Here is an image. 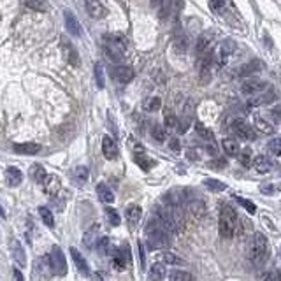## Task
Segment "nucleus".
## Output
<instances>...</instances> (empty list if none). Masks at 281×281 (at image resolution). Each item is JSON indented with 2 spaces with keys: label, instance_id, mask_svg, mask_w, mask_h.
<instances>
[{
  "label": "nucleus",
  "instance_id": "nucleus-60",
  "mask_svg": "<svg viewBox=\"0 0 281 281\" xmlns=\"http://www.w3.org/2000/svg\"><path fill=\"white\" fill-rule=\"evenodd\" d=\"M92 281H104V278L100 276L99 273H95V274H92Z\"/></svg>",
  "mask_w": 281,
  "mask_h": 281
},
{
  "label": "nucleus",
  "instance_id": "nucleus-52",
  "mask_svg": "<svg viewBox=\"0 0 281 281\" xmlns=\"http://www.w3.org/2000/svg\"><path fill=\"white\" fill-rule=\"evenodd\" d=\"M169 5H170V7H172L174 14L178 16L179 12L183 11V5H185V2H183V0H170V2H169Z\"/></svg>",
  "mask_w": 281,
  "mask_h": 281
},
{
  "label": "nucleus",
  "instance_id": "nucleus-27",
  "mask_svg": "<svg viewBox=\"0 0 281 281\" xmlns=\"http://www.w3.org/2000/svg\"><path fill=\"white\" fill-rule=\"evenodd\" d=\"M148 278H149V281H165L167 273H165L163 264H153V266L149 267Z\"/></svg>",
  "mask_w": 281,
  "mask_h": 281
},
{
  "label": "nucleus",
  "instance_id": "nucleus-44",
  "mask_svg": "<svg viewBox=\"0 0 281 281\" xmlns=\"http://www.w3.org/2000/svg\"><path fill=\"white\" fill-rule=\"evenodd\" d=\"M151 137L155 140H158V142H165L167 139V130L163 129L162 125H153L151 129Z\"/></svg>",
  "mask_w": 281,
  "mask_h": 281
},
{
  "label": "nucleus",
  "instance_id": "nucleus-5",
  "mask_svg": "<svg viewBox=\"0 0 281 281\" xmlns=\"http://www.w3.org/2000/svg\"><path fill=\"white\" fill-rule=\"evenodd\" d=\"M229 129L234 136L239 137V139H243V140H255L257 139V134H255V130H253V127L241 118L234 120V122L230 123Z\"/></svg>",
  "mask_w": 281,
  "mask_h": 281
},
{
  "label": "nucleus",
  "instance_id": "nucleus-46",
  "mask_svg": "<svg viewBox=\"0 0 281 281\" xmlns=\"http://www.w3.org/2000/svg\"><path fill=\"white\" fill-rule=\"evenodd\" d=\"M236 200H237V202L241 204V206L244 207V209L248 211L250 215H255V213H257V206H255V204L252 202V200L244 199V197H236Z\"/></svg>",
  "mask_w": 281,
  "mask_h": 281
},
{
  "label": "nucleus",
  "instance_id": "nucleus-33",
  "mask_svg": "<svg viewBox=\"0 0 281 281\" xmlns=\"http://www.w3.org/2000/svg\"><path fill=\"white\" fill-rule=\"evenodd\" d=\"M160 108H162V99H160V97H148V99H144V102H142V109H144L146 113H155V111H158Z\"/></svg>",
  "mask_w": 281,
  "mask_h": 281
},
{
  "label": "nucleus",
  "instance_id": "nucleus-34",
  "mask_svg": "<svg viewBox=\"0 0 281 281\" xmlns=\"http://www.w3.org/2000/svg\"><path fill=\"white\" fill-rule=\"evenodd\" d=\"M30 176H32V179L35 183H41V185H42L48 174H46V169L42 165H39V163H33V165L30 167Z\"/></svg>",
  "mask_w": 281,
  "mask_h": 281
},
{
  "label": "nucleus",
  "instance_id": "nucleus-1",
  "mask_svg": "<svg viewBox=\"0 0 281 281\" xmlns=\"http://www.w3.org/2000/svg\"><path fill=\"white\" fill-rule=\"evenodd\" d=\"M246 259L255 267H260L267 262V259H269V243H267V237L262 232L252 234L248 246H246Z\"/></svg>",
  "mask_w": 281,
  "mask_h": 281
},
{
  "label": "nucleus",
  "instance_id": "nucleus-14",
  "mask_svg": "<svg viewBox=\"0 0 281 281\" xmlns=\"http://www.w3.org/2000/svg\"><path fill=\"white\" fill-rule=\"evenodd\" d=\"M130 257L132 255H130L129 244H122V246L116 250V255H115V259H113L116 269H125L127 266H130Z\"/></svg>",
  "mask_w": 281,
  "mask_h": 281
},
{
  "label": "nucleus",
  "instance_id": "nucleus-49",
  "mask_svg": "<svg viewBox=\"0 0 281 281\" xmlns=\"http://www.w3.org/2000/svg\"><path fill=\"white\" fill-rule=\"evenodd\" d=\"M109 246H111V243H109L108 237H102V239L97 243V250H99L100 255H108V253H109Z\"/></svg>",
  "mask_w": 281,
  "mask_h": 281
},
{
  "label": "nucleus",
  "instance_id": "nucleus-61",
  "mask_svg": "<svg viewBox=\"0 0 281 281\" xmlns=\"http://www.w3.org/2000/svg\"><path fill=\"white\" fill-rule=\"evenodd\" d=\"M273 115L276 116V120H281V108H276V109H274Z\"/></svg>",
  "mask_w": 281,
  "mask_h": 281
},
{
  "label": "nucleus",
  "instance_id": "nucleus-9",
  "mask_svg": "<svg viewBox=\"0 0 281 281\" xmlns=\"http://www.w3.org/2000/svg\"><path fill=\"white\" fill-rule=\"evenodd\" d=\"M213 62H215V55L213 53H206V55H202L200 58H197V65H199V74H200V79H202V83L209 81L211 78V65H213Z\"/></svg>",
  "mask_w": 281,
  "mask_h": 281
},
{
  "label": "nucleus",
  "instance_id": "nucleus-41",
  "mask_svg": "<svg viewBox=\"0 0 281 281\" xmlns=\"http://www.w3.org/2000/svg\"><path fill=\"white\" fill-rule=\"evenodd\" d=\"M160 262L169 264V266H179V264H183V259H179L176 253L165 252V253H162V255H160Z\"/></svg>",
  "mask_w": 281,
  "mask_h": 281
},
{
  "label": "nucleus",
  "instance_id": "nucleus-32",
  "mask_svg": "<svg viewBox=\"0 0 281 281\" xmlns=\"http://www.w3.org/2000/svg\"><path fill=\"white\" fill-rule=\"evenodd\" d=\"M140 207L139 206H136V204H132V206H129L127 207V222L130 223L132 227H136L137 223H139V220H140Z\"/></svg>",
  "mask_w": 281,
  "mask_h": 281
},
{
  "label": "nucleus",
  "instance_id": "nucleus-51",
  "mask_svg": "<svg viewBox=\"0 0 281 281\" xmlns=\"http://www.w3.org/2000/svg\"><path fill=\"white\" fill-rule=\"evenodd\" d=\"M223 5H225V0H209V9L215 12H222Z\"/></svg>",
  "mask_w": 281,
  "mask_h": 281
},
{
  "label": "nucleus",
  "instance_id": "nucleus-19",
  "mask_svg": "<svg viewBox=\"0 0 281 281\" xmlns=\"http://www.w3.org/2000/svg\"><path fill=\"white\" fill-rule=\"evenodd\" d=\"M252 167L259 174H267V172H271V169L274 167V162H273V158H269V156L259 155V156H255V158H253V165Z\"/></svg>",
  "mask_w": 281,
  "mask_h": 281
},
{
  "label": "nucleus",
  "instance_id": "nucleus-13",
  "mask_svg": "<svg viewBox=\"0 0 281 281\" xmlns=\"http://www.w3.org/2000/svg\"><path fill=\"white\" fill-rule=\"evenodd\" d=\"M102 153L108 160H116L120 156L118 144H116V140L113 139V137H109V136L102 137Z\"/></svg>",
  "mask_w": 281,
  "mask_h": 281
},
{
  "label": "nucleus",
  "instance_id": "nucleus-23",
  "mask_svg": "<svg viewBox=\"0 0 281 281\" xmlns=\"http://www.w3.org/2000/svg\"><path fill=\"white\" fill-rule=\"evenodd\" d=\"M62 49H63V55H65V60L70 63V65L78 67L79 65V55L76 51V48L70 42H67L65 39H62Z\"/></svg>",
  "mask_w": 281,
  "mask_h": 281
},
{
  "label": "nucleus",
  "instance_id": "nucleus-30",
  "mask_svg": "<svg viewBox=\"0 0 281 281\" xmlns=\"http://www.w3.org/2000/svg\"><path fill=\"white\" fill-rule=\"evenodd\" d=\"M21 2H23V5H26V7L35 12H48V9H49L46 0H21Z\"/></svg>",
  "mask_w": 281,
  "mask_h": 281
},
{
  "label": "nucleus",
  "instance_id": "nucleus-40",
  "mask_svg": "<svg viewBox=\"0 0 281 281\" xmlns=\"http://www.w3.org/2000/svg\"><path fill=\"white\" fill-rule=\"evenodd\" d=\"M136 163L142 170H146V172H148V170H151V167L155 165V160L149 158V156H146V155H136Z\"/></svg>",
  "mask_w": 281,
  "mask_h": 281
},
{
  "label": "nucleus",
  "instance_id": "nucleus-58",
  "mask_svg": "<svg viewBox=\"0 0 281 281\" xmlns=\"http://www.w3.org/2000/svg\"><path fill=\"white\" fill-rule=\"evenodd\" d=\"M186 155H188V158H190V160H199V153L192 151V149H190V151L186 153Z\"/></svg>",
  "mask_w": 281,
  "mask_h": 281
},
{
  "label": "nucleus",
  "instance_id": "nucleus-55",
  "mask_svg": "<svg viewBox=\"0 0 281 281\" xmlns=\"http://www.w3.org/2000/svg\"><path fill=\"white\" fill-rule=\"evenodd\" d=\"M139 262L140 267H144V244L139 241Z\"/></svg>",
  "mask_w": 281,
  "mask_h": 281
},
{
  "label": "nucleus",
  "instance_id": "nucleus-20",
  "mask_svg": "<svg viewBox=\"0 0 281 281\" xmlns=\"http://www.w3.org/2000/svg\"><path fill=\"white\" fill-rule=\"evenodd\" d=\"M60 186H62V181H60V178L55 176V174H48L44 183H42V188H44V192L48 195H56L60 192Z\"/></svg>",
  "mask_w": 281,
  "mask_h": 281
},
{
  "label": "nucleus",
  "instance_id": "nucleus-38",
  "mask_svg": "<svg viewBox=\"0 0 281 281\" xmlns=\"http://www.w3.org/2000/svg\"><path fill=\"white\" fill-rule=\"evenodd\" d=\"M39 216H41V220H42V223L44 225H48L49 229H53L55 227V216H53V213H51V209L49 207H39Z\"/></svg>",
  "mask_w": 281,
  "mask_h": 281
},
{
  "label": "nucleus",
  "instance_id": "nucleus-50",
  "mask_svg": "<svg viewBox=\"0 0 281 281\" xmlns=\"http://www.w3.org/2000/svg\"><path fill=\"white\" fill-rule=\"evenodd\" d=\"M239 162L243 163L244 167H250V165H253V160H252V153H250V149H246V151L239 153Z\"/></svg>",
  "mask_w": 281,
  "mask_h": 281
},
{
  "label": "nucleus",
  "instance_id": "nucleus-22",
  "mask_svg": "<svg viewBox=\"0 0 281 281\" xmlns=\"http://www.w3.org/2000/svg\"><path fill=\"white\" fill-rule=\"evenodd\" d=\"M99 229H100L99 223H93V225L85 232V236H83V244H85L86 248L92 250L93 246L99 243Z\"/></svg>",
  "mask_w": 281,
  "mask_h": 281
},
{
  "label": "nucleus",
  "instance_id": "nucleus-57",
  "mask_svg": "<svg viewBox=\"0 0 281 281\" xmlns=\"http://www.w3.org/2000/svg\"><path fill=\"white\" fill-rule=\"evenodd\" d=\"M12 274H14L16 281H25V280H23V274H21V271H19V269H14V271H12Z\"/></svg>",
  "mask_w": 281,
  "mask_h": 281
},
{
  "label": "nucleus",
  "instance_id": "nucleus-47",
  "mask_svg": "<svg viewBox=\"0 0 281 281\" xmlns=\"http://www.w3.org/2000/svg\"><path fill=\"white\" fill-rule=\"evenodd\" d=\"M178 125H179V122H178V118L174 116V113H170V111H167L165 113V127L169 130H178Z\"/></svg>",
  "mask_w": 281,
  "mask_h": 281
},
{
  "label": "nucleus",
  "instance_id": "nucleus-2",
  "mask_svg": "<svg viewBox=\"0 0 281 281\" xmlns=\"http://www.w3.org/2000/svg\"><path fill=\"white\" fill-rule=\"evenodd\" d=\"M218 229L223 239H232L239 232V216L230 204H220Z\"/></svg>",
  "mask_w": 281,
  "mask_h": 281
},
{
  "label": "nucleus",
  "instance_id": "nucleus-59",
  "mask_svg": "<svg viewBox=\"0 0 281 281\" xmlns=\"http://www.w3.org/2000/svg\"><path fill=\"white\" fill-rule=\"evenodd\" d=\"M207 151L213 153V155H215V153H216V146H215V142H209V144H207Z\"/></svg>",
  "mask_w": 281,
  "mask_h": 281
},
{
  "label": "nucleus",
  "instance_id": "nucleus-18",
  "mask_svg": "<svg viewBox=\"0 0 281 281\" xmlns=\"http://www.w3.org/2000/svg\"><path fill=\"white\" fill-rule=\"evenodd\" d=\"M186 190H181V188H176V190H170L169 193L165 195V202L169 204V206H183V204L186 202V200H190L188 197H186Z\"/></svg>",
  "mask_w": 281,
  "mask_h": 281
},
{
  "label": "nucleus",
  "instance_id": "nucleus-37",
  "mask_svg": "<svg viewBox=\"0 0 281 281\" xmlns=\"http://www.w3.org/2000/svg\"><path fill=\"white\" fill-rule=\"evenodd\" d=\"M260 69H262V65H260L259 60H253V62H250V63H246V65L241 67L239 76H253L255 72H259Z\"/></svg>",
  "mask_w": 281,
  "mask_h": 281
},
{
  "label": "nucleus",
  "instance_id": "nucleus-26",
  "mask_svg": "<svg viewBox=\"0 0 281 281\" xmlns=\"http://www.w3.org/2000/svg\"><path fill=\"white\" fill-rule=\"evenodd\" d=\"M276 99L274 92H267V93H260V95H255L248 100V104L252 108H257V106H266V104H271L273 100Z\"/></svg>",
  "mask_w": 281,
  "mask_h": 281
},
{
  "label": "nucleus",
  "instance_id": "nucleus-10",
  "mask_svg": "<svg viewBox=\"0 0 281 281\" xmlns=\"http://www.w3.org/2000/svg\"><path fill=\"white\" fill-rule=\"evenodd\" d=\"M155 218L160 222V225L167 230V232H176L178 230V222L174 220V216L169 213V209H156L155 211Z\"/></svg>",
  "mask_w": 281,
  "mask_h": 281
},
{
  "label": "nucleus",
  "instance_id": "nucleus-45",
  "mask_svg": "<svg viewBox=\"0 0 281 281\" xmlns=\"http://www.w3.org/2000/svg\"><path fill=\"white\" fill-rule=\"evenodd\" d=\"M267 148H269V151L273 153V155L281 156V136L280 137H274V139L271 140L269 144H267Z\"/></svg>",
  "mask_w": 281,
  "mask_h": 281
},
{
  "label": "nucleus",
  "instance_id": "nucleus-35",
  "mask_svg": "<svg viewBox=\"0 0 281 281\" xmlns=\"http://www.w3.org/2000/svg\"><path fill=\"white\" fill-rule=\"evenodd\" d=\"M204 186H206L209 192H225L227 190V183L220 181V179H215V178H207L204 179Z\"/></svg>",
  "mask_w": 281,
  "mask_h": 281
},
{
  "label": "nucleus",
  "instance_id": "nucleus-54",
  "mask_svg": "<svg viewBox=\"0 0 281 281\" xmlns=\"http://www.w3.org/2000/svg\"><path fill=\"white\" fill-rule=\"evenodd\" d=\"M151 5H153V7H160V9H162V14H165L167 5H169V4H167L165 0H151Z\"/></svg>",
  "mask_w": 281,
  "mask_h": 281
},
{
  "label": "nucleus",
  "instance_id": "nucleus-21",
  "mask_svg": "<svg viewBox=\"0 0 281 281\" xmlns=\"http://www.w3.org/2000/svg\"><path fill=\"white\" fill-rule=\"evenodd\" d=\"M23 181V172L18 169V167H7V170H5V183H7V186H11V188H14V186H19Z\"/></svg>",
  "mask_w": 281,
  "mask_h": 281
},
{
  "label": "nucleus",
  "instance_id": "nucleus-16",
  "mask_svg": "<svg viewBox=\"0 0 281 281\" xmlns=\"http://www.w3.org/2000/svg\"><path fill=\"white\" fill-rule=\"evenodd\" d=\"M63 19H65V26H67V30H69L70 35H74V37H81V25H79V21H78V18H76L74 12L67 9V11L63 12Z\"/></svg>",
  "mask_w": 281,
  "mask_h": 281
},
{
  "label": "nucleus",
  "instance_id": "nucleus-7",
  "mask_svg": "<svg viewBox=\"0 0 281 281\" xmlns=\"http://www.w3.org/2000/svg\"><path fill=\"white\" fill-rule=\"evenodd\" d=\"M236 51V42H234V39H225V41L220 42V46L216 48V53H215V60L218 62V65H223V63L229 62L230 55Z\"/></svg>",
  "mask_w": 281,
  "mask_h": 281
},
{
  "label": "nucleus",
  "instance_id": "nucleus-8",
  "mask_svg": "<svg viewBox=\"0 0 281 281\" xmlns=\"http://www.w3.org/2000/svg\"><path fill=\"white\" fill-rule=\"evenodd\" d=\"M86 9L93 19H104L109 14V7L106 5V0H86Z\"/></svg>",
  "mask_w": 281,
  "mask_h": 281
},
{
  "label": "nucleus",
  "instance_id": "nucleus-62",
  "mask_svg": "<svg viewBox=\"0 0 281 281\" xmlns=\"http://www.w3.org/2000/svg\"><path fill=\"white\" fill-rule=\"evenodd\" d=\"M280 257H281V250H280Z\"/></svg>",
  "mask_w": 281,
  "mask_h": 281
},
{
  "label": "nucleus",
  "instance_id": "nucleus-42",
  "mask_svg": "<svg viewBox=\"0 0 281 281\" xmlns=\"http://www.w3.org/2000/svg\"><path fill=\"white\" fill-rule=\"evenodd\" d=\"M195 132L199 134V136L202 137V139L209 140V142H213V140H215V136H213V132H211V130L207 129V127H204L200 122L195 123Z\"/></svg>",
  "mask_w": 281,
  "mask_h": 281
},
{
  "label": "nucleus",
  "instance_id": "nucleus-56",
  "mask_svg": "<svg viewBox=\"0 0 281 281\" xmlns=\"http://www.w3.org/2000/svg\"><path fill=\"white\" fill-rule=\"evenodd\" d=\"M170 148H172L174 151H179V140L178 139H170Z\"/></svg>",
  "mask_w": 281,
  "mask_h": 281
},
{
  "label": "nucleus",
  "instance_id": "nucleus-17",
  "mask_svg": "<svg viewBox=\"0 0 281 281\" xmlns=\"http://www.w3.org/2000/svg\"><path fill=\"white\" fill-rule=\"evenodd\" d=\"M42 146L37 142H18V144H12V151L18 153V155H37L41 153Z\"/></svg>",
  "mask_w": 281,
  "mask_h": 281
},
{
  "label": "nucleus",
  "instance_id": "nucleus-12",
  "mask_svg": "<svg viewBox=\"0 0 281 281\" xmlns=\"http://www.w3.org/2000/svg\"><path fill=\"white\" fill-rule=\"evenodd\" d=\"M111 76L115 78V81H118L120 85H127L134 79V69L132 67H127V65H118L111 70Z\"/></svg>",
  "mask_w": 281,
  "mask_h": 281
},
{
  "label": "nucleus",
  "instance_id": "nucleus-29",
  "mask_svg": "<svg viewBox=\"0 0 281 281\" xmlns=\"http://www.w3.org/2000/svg\"><path fill=\"white\" fill-rule=\"evenodd\" d=\"M12 257H14V260L16 262L19 264L21 267H25L26 266V259H25V250H23V246H21V243L19 241H12Z\"/></svg>",
  "mask_w": 281,
  "mask_h": 281
},
{
  "label": "nucleus",
  "instance_id": "nucleus-3",
  "mask_svg": "<svg viewBox=\"0 0 281 281\" xmlns=\"http://www.w3.org/2000/svg\"><path fill=\"white\" fill-rule=\"evenodd\" d=\"M170 244L169 232L160 225L158 220L153 216L146 225V246L149 250H163Z\"/></svg>",
  "mask_w": 281,
  "mask_h": 281
},
{
  "label": "nucleus",
  "instance_id": "nucleus-63",
  "mask_svg": "<svg viewBox=\"0 0 281 281\" xmlns=\"http://www.w3.org/2000/svg\"><path fill=\"white\" fill-rule=\"evenodd\" d=\"M271 281H276V280H271Z\"/></svg>",
  "mask_w": 281,
  "mask_h": 281
},
{
  "label": "nucleus",
  "instance_id": "nucleus-24",
  "mask_svg": "<svg viewBox=\"0 0 281 281\" xmlns=\"http://www.w3.org/2000/svg\"><path fill=\"white\" fill-rule=\"evenodd\" d=\"M70 257H72V260H74L76 267H78V271L81 274H85V276H90V267H88V262L85 260V257L79 253L78 248H70Z\"/></svg>",
  "mask_w": 281,
  "mask_h": 281
},
{
  "label": "nucleus",
  "instance_id": "nucleus-53",
  "mask_svg": "<svg viewBox=\"0 0 281 281\" xmlns=\"http://www.w3.org/2000/svg\"><path fill=\"white\" fill-rule=\"evenodd\" d=\"M260 192H262L264 195H274V193L278 192V186L276 185H262L260 186Z\"/></svg>",
  "mask_w": 281,
  "mask_h": 281
},
{
  "label": "nucleus",
  "instance_id": "nucleus-36",
  "mask_svg": "<svg viewBox=\"0 0 281 281\" xmlns=\"http://www.w3.org/2000/svg\"><path fill=\"white\" fill-rule=\"evenodd\" d=\"M255 129L260 130V132H264V134H273L274 132L273 123L267 122L266 118H262V116H259V115L255 116Z\"/></svg>",
  "mask_w": 281,
  "mask_h": 281
},
{
  "label": "nucleus",
  "instance_id": "nucleus-39",
  "mask_svg": "<svg viewBox=\"0 0 281 281\" xmlns=\"http://www.w3.org/2000/svg\"><path fill=\"white\" fill-rule=\"evenodd\" d=\"M169 281H193V276L188 273V271H170L169 273Z\"/></svg>",
  "mask_w": 281,
  "mask_h": 281
},
{
  "label": "nucleus",
  "instance_id": "nucleus-11",
  "mask_svg": "<svg viewBox=\"0 0 281 281\" xmlns=\"http://www.w3.org/2000/svg\"><path fill=\"white\" fill-rule=\"evenodd\" d=\"M267 88V83L260 81V79H248V81H244L243 85H241V92L244 93V95H260L262 92H266Z\"/></svg>",
  "mask_w": 281,
  "mask_h": 281
},
{
  "label": "nucleus",
  "instance_id": "nucleus-6",
  "mask_svg": "<svg viewBox=\"0 0 281 281\" xmlns=\"http://www.w3.org/2000/svg\"><path fill=\"white\" fill-rule=\"evenodd\" d=\"M49 266H51V271L56 276H65L67 274V260L60 246H53L51 248V253H49Z\"/></svg>",
  "mask_w": 281,
  "mask_h": 281
},
{
  "label": "nucleus",
  "instance_id": "nucleus-43",
  "mask_svg": "<svg viewBox=\"0 0 281 281\" xmlns=\"http://www.w3.org/2000/svg\"><path fill=\"white\" fill-rule=\"evenodd\" d=\"M106 218H108V222L111 223L113 227H118L120 223H122V218H120L118 211L113 209V207H106Z\"/></svg>",
  "mask_w": 281,
  "mask_h": 281
},
{
  "label": "nucleus",
  "instance_id": "nucleus-25",
  "mask_svg": "<svg viewBox=\"0 0 281 281\" xmlns=\"http://www.w3.org/2000/svg\"><path fill=\"white\" fill-rule=\"evenodd\" d=\"M97 195H99V199L106 204L115 202V193H113V190L109 188L106 183H99V185H97Z\"/></svg>",
  "mask_w": 281,
  "mask_h": 281
},
{
  "label": "nucleus",
  "instance_id": "nucleus-48",
  "mask_svg": "<svg viewBox=\"0 0 281 281\" xmlns=\"http://www.w3.org/2000/svg\"><path fill=\"white\" fill-rule=\"evenodd\" d=\"M95 79H97V86H99V88L106 86V81H104V67L100 65V63L95 65Z\"/></svg>",
  "mask_w": 281,
  "mask_h": 281
},
{
  "label": "nucleus",
  "instance_id": "nucleus-4",
  "mask_svg": "<svg viewBox=\"0 0 281 281\" xmlns=\"http://www.w3.org/2000/svg\"><path fill=\"white\" fill-rule=\"evenodd\" d=\"M129 48V39L123 33H106L104 35V51L111 62H122Z\"/></svg>",
  "mask_w": 281,
  "mask_h": 281
},
{
  "label": "nucleus",
  "instance_id": "nucleus-28",
  "mask_svg": "<svg viewBox=\"0 0 281 281\" xmlns=\"http://www.w3.org/2000/svg\"><path fill=\"white\" fill-rule=\"evenodd\" d=\"M222 149L225 151V155H229V156H236V155H239L241 153V146H239V142H237L236 139H223L222 140Z\"/></svg>",
  "mask_w": 281,
  "mask_h": 281
},
{
  "label": "nucleus",
  "instance_id": "nucleus-31",
  "mask_svg": "<svg viewBox=\"0 0 281 281\" xmlns=\"http://www.w3.org/2000/svg\"><path fill=\"white\" fill-rule=\"evenodd\" d=\"M88 178H90L88 167L79 165V167H76V169L72 170V179H74L78 185H85V183L88 181Z\"/></svg>",
  "mask_w": 281,
  "mask_h": 281
},
{
  "label": "nucleus",
  "instance_id": "nucleus-15",
  "mask_svg": "<svg viewBox=\"0 0 281 281\" xmlns=\"http://www.w3.org/2000/svg\"><path fill=\"white\" fill-rule=\"evenodd\" d=\"M213 39H215V35H213L211 32L202 33V35L197 39V44H195V55H197V58H200L202 55L209 53L211 44H213Z\"/></svg>",
  "mask_w": 281,
  "mask_h": 281
}]
</instances>
